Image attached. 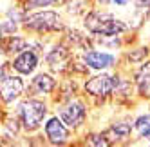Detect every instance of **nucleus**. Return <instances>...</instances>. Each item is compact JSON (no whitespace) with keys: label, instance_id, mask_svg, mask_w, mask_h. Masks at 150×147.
Instances as JSON below:
<instances>
[{"label":"nucleus","instance_id":"20","mask_svg":"<svg viewBox=\"0 0 150 147\" xmlns=\"http://www.w3.org/2000/svg\"><path fill=\"white\" fill-rule=\"evenodd\" d=\"M0 125H2V113H0Z\"/></svg>","mask_w":150,"mask_h":147},{"label":"nucleus","instance_id":"2","mask_svg":"<svg viewBox=\"0 0 150 147\" xmlns=\"http://www.w3.org/2000/svg\"><path fill=\"white\" fill-rule=\"evenodd\" d=\"M47 114H49V106L38 96H27L25 100L18 103V109H16V116L20 118L22 129L27 133L38 131L44 125Z\"/></svg>","mask_w":150,"mask_h":147},{"label":"nucleus","instance_id":"9","mask_svg":"<svg viewBox=\"0 0 150 147\" xmlns=\"http://www.w3.org/2000/svg\"><path fill=\"white\" fill-rule=\"evenodd\" d=\"M81 60L92 71H107V69L116 67V64H117V56L114 53H107V51L92 49V47L85 49Z\"/></svg>","mask_w":150,"mask_h":147},{"label":"nucleus","instance_id":"16","mask_svg":"<svg viewBox=\"0 0 150 147\" xmlns=\"http://www.w3.org/2000/svg\"><path fill=\"white\" fill-rule=\"evenodd\" d=\"M63 0H24V11H36V9H45L51 6L62 4Z\"/></svg>","mask_w":150,"mask_h":147},{"label":"nucleus","instance_id":"5","mask_svg":"<svg viewBox=\"0 0 150 147\" xmlns=\"http://www.w3.org/2000/svg\"><path fill=\"white\" fill-rule=\"evenodd\" d=\"M117 76L120 75H110V73H101L100 71V75L91 76L87 82L83 83V89H85V93H87L89 96L105 100V98L112 96Z\"/></svg>","mask_w":150,"mask_h":147},{"label":"nucleus","instance_id":"13","mask_svg":"<svg viewBox=\"0 0 150 147\" xmlns=\"http://www.w3.org/2000/svg\"><path fill=\"white\" fill-rule=\"evenodd\" d=\"M69 60H71V49L63 44H54L45 53V62L52 69H58V66H65Z\"/></svg>","mask_w":150,"mask_h":147},{"label":"nucleus","instance_id":"18","mask_svg":"<svg viewBox=\"0 0 150 147\" xmlns=\"http://www.w3.org/2000/svg\"><path fill=\"white\" fill-rule=\"evenodd\" d=\"M85 143L96 145V147H100V145H109V142H107V138L103 136V133H94V134L85 136Z\"/></svg>","mask_w":150,"mask_h":147},{"label":"nucleus","instance_id":"15","mask_svg":"<svg viewBox=\"0 0 150 147\" xmlns=\"http://www.w3.org/2000/svg\"><path fill=\"white\" fill-rule=\"evenodd\" d=\"M132 89L134 87H132L130 80L117 76V82H116V87H114L112 96H116V98H130L132 96Z\"/></svg>","mask_w":150,"mask_h":147},{"label":"nucleus","instance_id":"19","mask_svg":"<svg viewBox=\"0 0 150 147\" xmlns=\"http://www.w3.org/2000/svg\"><path fill=\"white\" fill-rule=\"evenodd\" d=\"M96 2H98V6H101V7H110V6L127 7V6H130L134 0H96Z\"/></svg>","mask_w":150,"mask_h":147},{"label":"nucleus","instance_id":"11","mask_svg":"<svg viewBox=\"0 0 150 147\" xmlns=\"http://www.w3.org/2000/svg\"><path fill=\"white\" fill-rule=\"evenodd\" d=\"M134 131V122L128 120H117L114 123H110L109 127L103 131V136L107 138V142L110 143H120V142H127L130 138V134Z\"/></svg>","mask_w":150,"mask_h":147},{"label":"nucleus","instance_id":"10","mask_svg":"<svg viewBox=\"0 0 150 147\" xmlns=\"http://www.w3.org/2000/svg\"><path fill=\"white\" fill-rule=\"evenodd\" d=\"M56 78L49 73H38L25 87L27 96H49L56 89Z\"/></svg>","mask_w":150,"mask_h":147},{"label":"nucleus","instance_id":"3","mask_svg":"<svg viewBox=\"0 0 150 147\" xmlns=\"http://www.w3.org/2000/svg\"><path fill=\"white\" fill-rule=\"evenodd\" d=\"M22 26L33 33L38 35H45V33H56V31L63 29V22H62V16L52 11V9H42V11H33V13H25L24 20H22Z\"/></svg>","mask_w":150,"mask_h":147},{"label":"nucleus","instance_id":"17","mask_svg":"<svg viewBox=\"0 0 150 147\" xmlns=\"http://www.w3.org/2000/svg\"><path fill=\"white\" fill-rule=\"evenodd\" d=\"M148 55H150V51H148L146 46L136 47V49H132V51H128V53H127V60L130 62V64H141V62H145L148 58Z\"/></svg>","mask_w":150,"mask_h":147},{"label":"nucleus","instance_id":"7","mask_svg":"<svg viewBox=\"0 0 150 147\" xmlns=\"http://www.w3.org/2000/svg\"><path fill=\"white\" fill-rule=\"evenodd\" d=\"M38 66H40V55H38V49L35 47H27L24 51H20V53H16L11 60V64H9L13 73H18L22 76L33 75L38 69Z\"/></svg>","mask_w":150,"mask_h":147},{"label":"nucleus","instance_id":"8","mask_svg":"<svg viewBox=\"0 0 150 147\" xmlns=\"http://www.w3.org/2000/svg\"><path fill=\"white\" fill-rule=\"evenodd\" d=\"M44 134L51 145H63L71 140V129L62 122L58 114H52L44 122Z\"/></svg>","mask_w":150,"mask_h":147},{"label":"nucleus","instance_id":"12","mask_svg":"<svg viewBox=\"0 0 150 147\" xmlns=\"http://www.w3.org/2000/svg\"><path fill=\"white\" fill-rule=\"evenodd\" d=\"M134 86L141 98L150 96V58L137 64V69L134 71Z\"/></svg>","mask_w":150,"mask_h":147},{"label":"nucleus","instance_id":"6","mask_svg":"<svg viewBox=\"0 0 150 147\" xmlns=\"http://www.w3.org/2000/svg\"><path fill=\"white\" fill-rule=\"evenodd\" d=\"M25 87H27V83L22 75L7 73V75L0 78V102L6 103V106L16 102L25 93Z\"/></svg>","mask_w":150,"mask_h":147},{"label":"nucleus","instance_id":"14","mask_svg":"<svg viewBox=\"0 0 150 147\" xmlns=\"http://www.w3.org/2000/svg\"><path fill=\"white\" fill-rule=\"evenodd\" d=\"M134 131L137 134V138L150 140V113L139 114V116L134 120Z\"/></svg>","mask_w":150,"mask_h":147},{"label":"nucleus","instance_id":"1","mask_svg":"<svg viewBox=\"0 0 150 147\" xmlns=\"http://www.w3.org/2000/svg\"><path fill=\"white\" fill-rule=\"evenodd\" d=\"M83 27L91 35H96V36H112V35H121L125 31H128V26L121 18L114 16L109 11H101V9H92L85 15Z\"/></svg>","mask_w":150,"mask_h":147},{"label":"nucleus","instance_id":"4","mask_svg":"<svg viewBox=\"0 0 150 147\" xmlns=\"http://www.w3.org/2000/svg\"><path fill=\"white\" fill-rule=\"evenodd\" d=\"M56 114L62 118V122L65 123L69 129L76 131L85 123V120H87V106H85V102L80 100V98H76V100L69 98L65 103H62L58 107Z\"/></svg>","mask_w":150,"mask_h":147}]
</instances>
